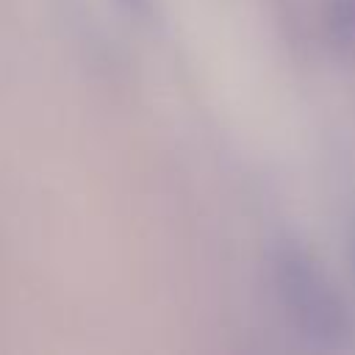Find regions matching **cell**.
Returning <instances> with one entry per match:
<instances>
[{"mask_svg": "<svg viewBox=\"0 0 355 355\" xmlns=\"http://www.w3.org/2000/svg\"><path fill=\"white\" fill-rule=\"evenodd\" d=\"M272 275L280 302L305 341L322 349L347 347L352 333L347 305L305 247L294 241L277 244L272 252Z\"/></svg>", "mask_w": 355, "mask_h": 355, "instance_id": "1", "label": "cell"}, {"mask_svg": "<svg viewBox=\"0 0 355 355\" xmlns=\"http://www.w3.org/2000/svg\"><path fill=\"white\" fill-rule=\"evenodd\" d=\"M330 36L338 47H355V0H336L330 8Z\"/></svg>", "mask_w": 355, "mask_h": 355, "instance_id": "2", "label": "cell"}, {"mask_svg": "<svg viewBox=\"0 0 355 355\" xmlns=\"http://www.w3.org/2000/svg\"><path fill=\"white\" fill-rule=\"evenodd\" d=\"M130 11H136V14H141V11H147V6H150V0H122Z\"/></svg>", "mask_w": 355, "mask_h": 355, "instance_id": "3", "label": "cell"}, {"mask_svg": "<svg viewBox=\"0 0 355 355\" xmlns=\"http://www.w3.org/2000/svg\"><path fill=\"white\" fill-rule=\"evenodd\" d=\"M349 261H352V269H355V227L349 233Z\"/></svg>", "mask_w": 355, "mask_h": 355, "instance_id": "4", "label": "cell"}]
</instances>
